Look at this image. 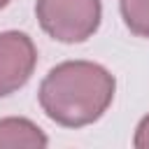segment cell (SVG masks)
Here are the masks:
<instances>
[{"label":"cell","instance_id":"cell-1","mask_svg":"<svg viewBox=\"0 0 149 149\" xmlns=\"http://www.w3.org/2000/svg\"><path fill=\"white\" fill-rule=\"evenodd\" d=\"M114 91L116 79L107 68L91 61H63L42 79L37 100L54 123L84 128L109 109Z\"/></svg>","mask_w":149,"mask_h":149},{"label":"cell","instance_id":"cell-2","mask_svg":"<svg viewBox=\"0 0 149 149\" xmlns=\"http://www.w3.org/2000/svg\"><path fill=\"white\" fill-rule=\"evenodd\" d=\"M35 16L40 28L56 42H86L102 19L100 0H35Z\"/></svg>","mask_w":149,"mask_h":149},{"label":"cell","instance_id":"cell-3","mask_svg":"<svg viewBox=\"0 0 149 149\" xmlns=\"http://www.w3.org/2000/svg\"><path fill=\"white\" fill-rule=\"evenodd\" d=\"M37 65V49L30 35L21 30L0 33V98L16 93L28 84Z\"/></svg>","mask_w":149,"mask_h":149},{"label":"cell","instance_id":"cell-4","mask_svg":"<svg viewBox=\"0 0 149 149\" xmlns=\"http://www.w3.org/2000/svg\"><path fill=\"white\" fill-rule=\"evenodd\" d=\"M49 137L44 130L23 116L0 119V149H44Z\"/></svg>","mask_w":149,"mask_h":149},{"label":"cell","instance_id":"cell-5","mask_svg":"<svg viewBox=\"0 0 149 149\" xmlns=\"http://www.w3.org/2000/svg\"><path fill=\"white\" fill-rule=\"evenodd\" d=\"M119 12L133 35L149 40V0H119Z\"/></svg>","mask_w":149,"mask_h":149},{"label":"cell","instance_id":"cell-6","mask_svg":"<svg viewBox=\"0 0 149 149\" xmlns=\"http://www.w3.org/2000/svg\"><path fill=\"white\" fill-rule=\"evenodd\" d=\"M133 147H137V149H149V114L140 119V123H137V128H135Z\"/></svg>","mask_w":149,"mask_h":149},{"label":"cell","instance_id":"cell-7","mask_svg":"<svg viewBox=\"0 0 149 149\" xmlns=\"http://www.w3.org/2000/svg\"><path fill=\"white\" fill-rule=\"evenodd\" d=\"M9 2H12V0H0V9H5V7L9 5Z\"/></svg>","mask_w":149,"mask_h":149}]
</instances>
